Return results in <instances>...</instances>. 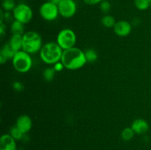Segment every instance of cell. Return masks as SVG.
Returning <instances> with one entry per match:
<instances>
[{"label":"cell","instance_id":"d6986e66","mask_svg":"<svg viewBox=\"0 0 151 150\" xmlns=\"http://www.w3.org/2000/svg\"><path fill=\"white\" fill-rule=\"evenodd\" d=\"M134 134H135V132H134L132 128L126 127L122 131V132H121V138H122V139L123 140V141H128L134 138Z\"/></svg>","mask_w":151,"mask_h":150},{"label":"cell","instance_id":"8fae6325","mask_svg":"<svg viewBox=\"0 0 151 150\" xmlns=\"http://www.w3.org/2000/svg\"><path fill=\"white\" fill-rule=\"evenodd\" d=\"M32 122L29 116L27 115H22L16 120V126L23 132L24 134L29 132L32 128Z\"/></svg>","mask_w":151,"mask_h":150},{"label":"cell","instance_id":"30bf717a","mask_svg":"<svg viewBox=\"0 0 151 150\" xmlns=\"http://www.w3.org/2000/svg\"><path fill=\"white\" fill-rule=\"evenodd\" d=\"M131 128L137 135H143L149 130V124L146 120L143 119H137L132 122Z\"/></svg>","mask_w":151,"mask_h":150},{"label":"cell","instance_id":"44dd1931","mask_svg":"<svg viewBox=\"0 0 151 150\" xmlns=\"http://www.w3.org/2000/svg\"><path fill=\"white\" fill-rule=\"evenodd\" d=\"M55 72V70L53 67L47 68V69L44 71V73H43V76H44V79H45L47 82H50V81H52L54 79Z\"/></svg>","mask_w":151,"mask_h":150},{"label":"cell","instance_id":"603a6c76","mask_svg":"<svg viewBox=\"0 0 151 150\" xmlns=\"http://www.w3.org/2000/svg\"><path fill=\"white\" fill-rule=\"evenodd\" d=\"M111 5L109 0H103L100 3V8L103 13H109V10H111Z\"/></svg>","mask_w":151,"mask_h":150},{"label":"cell","instance_id":"2e32d148","mask_svg":"<svg viewBox=\"0 0 151 150\" xmlns=\"http://www.w3.org/2000/svg\"><path fill=\"white\" fill-rule=\"evenodd\" d=\"M102 24L107 28H112L114 26L115 24H116V21L115 19L112 16L110 15H106L103 17L101 20Z\"/></svg>","mask_w":151,"mask_h":150},{"label":"cell","instance_id":"8992f818","mask_svg":"<svg viewBox=\"0 0 151 150\" xmlns=\"http://www.w3.org/2000/svg\"><path fill=\"white\" fill-rule=\"evenodd\" d=\"M33 13L32 8L29 5L24 3L16 4L13 10V16L15 20L22 22L24 24H28L32 19Z\"/></svg>","mask_w":151,"mask_h":150},{"label":"cell","instance_id":"484cf974","mask_svg":"<svg viewBox=\"0 0 151 150\" xmlns=\"http://www.w3.org/2000/svg\"><path fill=\"white\" fill-rule=\"evenodd\" d=\"M103 0H83L84 3L88 5H95V4H100Z\"/></svg>","mask_w":151,"mask_h":150},{"label":"cell","instance_id":"7402d4cb","mask_svg":"<svg viewBox=\"0 0 151 150\" xmlns=\"http://www.w3.org/2000/svg\"><path fill=\"white\" fill-rule=\"evenodd\" d=\"M84 52H85L86 58L87 62L93 63V62L97 60V54L94 49H88L86 50Z\"/></svg>","mask_w":151,"mask_h":150},{"label":"cell","instance_id":"9a60e30c","mask_svg":"<svg viewBox=\"0 0 151 150\" xmlns=\"http://www.w3.org/2000/svg\"><path fill=\"white\" fill-rule=\"evenodd\" d=\"M24 24L19 21L17 20H14L12 22L10 25V32L12 34H19V35H24Z\"/></svg>","mask_w":151,"mask_h":150},{"label":"cell","instance_id":"7c38bea8","mask_svg":"<svg viewBox=\"0 0 151 150\" xmlns=\"http://www.w3.org/2000/svg\"><path fill=\"white\" fill-rule=\"evenodd\" d=\"M0 150H16V140L10 134H4L1 136Z\"/></svg>","mask_w":151,"mask_h":150},{"label":"cell","instance_id":"7a4b0ae2","mask_svg":"<svg viewBox=\"0 0 151 150\" xmlns=\"http://www.w3.org/2000/svg\"><path fill=\"white\" fill-rule=\"evenodd\" d=\"M63 51V49L57 42H49L44 44L40 50V57L44 63L54 65L60 61Z\"/></svg>","mask_w":151,"mask_h":150},{"label":"cell","instance_id":"ffe728a7","mask_svg":"<svg viewBox=\"0 0 151 150\" xmlns=\"http://www.w3.org/2000/svg\"><path fill=\"white\" fill-rule=\"evenodd\" d=\"M10 134L13 138H14L16 141H18V140H21L24 137V133L17 127V126L15 125L13 127L10 128Z\"/></svg>","mask_w":151,"mask_h":150},{"label":"cell","instance_id":"f1b7e54d","mask_svg":"<svg viewBox=\"0 0 151 150\" xmlns=\"http://www.w3.org/2000/svg\"><path fill=\"white\" fill-rule=\"evenodd\" d=\"M150 132H151V129H150Z\"/></svg>","mask_w":151,"mask_h":150},{"label":"cell","instance_id":"e0dca14e","mask_svg":"<svg viewBox=\"0 0 151 150\" xmlns=\"http://www.w3.org/2000/svg\"><path fill=\"white\" fill-rule=\"evenodd\" d=\"M134 5L138 10H145L151 7V0H134Z\"/></svg>","mask_w":151,"mask_h":150},{"label":"cell","instance_id":"ba28073f","mask_svg":"<svg viewBox=\"0 0 151 150\" xmlns=\"http://www.w3.org/2000/svg\"><path fill=\"white\" fill-rule=\"evenodd\" d=\"M58 6L59 14L65 19L72 18L77 12V4L74 0H62Z\"/></svg>","mask_w":151,"mask_h":150},{"label":"cell","instance_id":"3957f363","mask_svg":"<svg viewBox=\"0 0 151 150\" xmlns=\"http://www.w3.org/2000/svg\"><path fill=\"white\" fill-rule=\"evenodd\" d=\"M42 46V38L38 32L29 31L23 35V51L29 53V54H35L40 51Z\"/></svg>","mask_w":151,"mask_h":150},{"label":"cell","instance_id":"277c9868","mask_svg":"<svg viewBox=\"0 0 151 150\" xmlns=\"http://www.w3.org/2000/svg\"><path fill=\"white\" fill-rule=\"evenodd\" d=\"M14 69L19 73H27L32 66V60L30 54L21 50L17 51L12 59Z\"/></svg>","mask_w":151,"mask_h":150},{"label":"cell","instance_id":"cb8c5ba5","mask_svg":"<svg viewBox=\"0 0 151 150\" xmlns=\"http://www.w3.org/2000/svg\"><path fill=\"white\" fill-rule=\"evenodd\" d=\"M53 68L55 70L56 72H59V71H61L63 69H64V66H63V63H61V61H59L58 63H56L55 64L53 65Z\"/></svg>","mask_w":151,"mask_h":150},{"label":"cell","instance_id":"6da1fadb","mask_svg":"<svg viewBox=\"0 0 151 150\" xmlns=\"http://www.w3.org/2000/svg\"><path fill=\"white\" fill-rule=\"evenodd\" d=\"M60 61L65 69L68 70H78L85 66L87 60L85 52L81 49L74 46L63 50Z\"/></svg>","mask_w":151,"mask_h":150},{"label":"cell","instance_id":"4316f807","mask_svg":"<svg viewBox=\"0 0 151 150\" xmlns=\"http://www.w3.org/2000/svg\"><path fill=\"white\" fill-rule=\"evenodd\" d=\"M6 26L4 23L0 24V35L1 37H3L4 35V32H5Z\"/></svg>","mask_w":151,"mask_h":150},{"label":"cell","instance_id":"52a82bcc","mask_svg":"<svg viewBox=\"0 0 151 150\" xmlns=\"http://www.w3.org/2000/svg\"><path fill=\"white\" fill-rule=\"evenodd\" d=\"M39 14L43 19L48 21L55 20L59 15L58 6L50 1H46L40 7Z\"/></svg>","mask_w":151,"mask_h":150},{"label":"cell","instance_id":"83f0119b","mask_svg":"<svg viewBox=\"0 0 151 150\" xmlns=\"http://www.w3.org/2000/svg\"><path fill=\"white\" fill-rule=\"evenodd\" d=\"M48 1H51V2H52V3H55V4H58L59 3L62 1V0H48Z\"/></svg>","mask_w":151,"mask_h":150},{"label":"cell","instance_id":"4fadbf2b","mask_svg":"<svg viewBox=\"0 0 151 150\" xmlns=\"http://www.w3.org/2000/svg\"><path fill=\"white\" fill-rule=\"evenodd\" d=\"M8 43L16 52L21 51L22 50V44H23V35L13 34Z\"/></svg>","mask_w":151,"mask_h":150},{"label":"cell","instance_id":"d4e9b609","mask_svg":"<svg viewBox=\"0 0 151 150\" xmlns=\"http://www.w3.org/2000/svg\"><path fill=\"white\" fill-rule=\"evenodd\" d=\"M13 88L15 91H18V92L23 91L24 89L23 85H22L20 82H15L13 84Z\"/></svg>","mask_w":151,"mask_h":150},{"label":"cell","instance_id":"5b68a950","mask_svg":"<svg viewBox=\"0 0 151 150\" xmlns=\"http://www.w3.org/2000/svg\"><path fill=\"white\" fill-rule=\"evenodd\" d=\"M56 42L63 50L72 48L75 46L77 42L76 34L71 29H62L58 34Z\"/></svg>","mask_w":151,"mask_h":150},{"label":"cell","instance_id":"9c48e42d","mask_svg":"<svg viewBox=\"0 0 151 150\" xmlns=\"http://www.w3.org/2000/svg\"><path fill=\"white\" fill-rule=\"evenodd\" d=\"M113 29L116 35L120 37H126L131 32L132 26L128 21L120 20L116 22Z\"/></svg>","mask_w":151,"mask_h":150},{"label":"cell","instance_id":"5bb4252c","mask_svg":"<svg viewBox=\"0 0 151 150\" xmlns=\"http://www.w3.org/2000/svg\"><path fill=\"white\" fill-rule=\"evenodd\" d=\"M16 53V51L12 48L11 46L9 44V43L4 44L2 48L1 49V51H0V54L5 57L7 60L13 59Z\"/></svg>","mask_w":151,"mask_h":150},{"label":"cell","instance_id":"ac0fdd59","mask_svg":"<svg viewBox=\"0 0 151 150\" xmlns=\"http://www.w3.org/2000/svg\"><path fill=\"white\" fill-rule=\"evenodd\" d=\"M16 6L15 0H1V9L4 11H13Z\"/></svg>","mask_w":151,"mask_h":150}]
</instances>
